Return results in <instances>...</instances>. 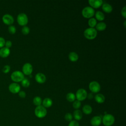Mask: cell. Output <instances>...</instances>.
<instances>
[{
	"label": "cell",
	"instance_id": "cell-1",
	"mask_svg": "<svg viewBox=\"0 0 126 126\" xmlns=\"http://www.w3.org/2000/svg\"><path fill=\"white\" fill-rule=\"evenodd\" d=\"M97 31L94 28H89L86 29L84 32V36L88 39L92 40L94 39L97 35Z\"/></svg>",
	"mask_w": 126,
	"mask_h": 126
},
{
	"label": "cell",
	"instance_id": "cell-2",
	"mask_svg": "<svg viewBox=\"0 0 126 126\" xmlns=\"http://www.w3.org/2000/svg\"><path fill=\"white\" fill-rule=\"evenodd\" d=\"M102 122L105 126H111L115 122V118L110 114H106L103 116Z\"/></svg>",
	"mask_w": 126,
	"mask_h": 126
},
{
	"label": "cell",
	"instance_id": "cell-3",
	"mask_svg": "<svg viewBox=\"0 0 126 126\" xmlns=\"http://www.w3.org/2000/svg\"><path fill=\"white\" fill-rule=\"evenodd\" d=\"M47 113L46 108L42 105L36 106L34 109V114L38 118H43L45 117Z\"/></svg>",
	"mask_w": 126,
	"mask_h": 126
},
{
	"label": "cell",
	"instance_id": "cell-4",
	"mask_svg": "<svg viewBox=\"0 0 126 126\" xmlns=\"http://www.w3.org/2000/svg\"><path fill=\"white\" fill-rule=\"evenodd\" d=\"M95 11L93 8L91 6H86L82 10V16L86 18H91L94 15Z\"/></svg>",
	"mask_w": 126,
	"mask_h": 126
},
{
	"label": "cell",
	"instance_id": "cell-5",
	"mask_svg": "<svg viewBox=\"0 0 126 126\" xmlns=\"http://www.w3.org/2000/svg\"><path fill=\"white\" fill-rule=\"evenodd\" d=\"M24 75L23 72L19 70H15L11 74V79L16 82L22 81L24 78Z\"/></svg>",
	"mask_w": 126,
	"mask_h": 126
},
{
	"label": "cell",
	"instance_id": "cell-6",
	"mask_svg": "<svg viewBox=\"0 0 126 126\" xmlns=\"http://www.w3.org/2000/svg\"><path fill=\"white\" fill-rule=\"evenodd\" d=\"M87 92L86 91V90H85L84 89L81 88L77 91L76 94L75 95L77 100L81 101L86 99L87 97Z\"/></svg>",
	"mask_w": 126,
	"mask_h": 126
},
{
	"label": "cell",
	"instance_id": "cell-7",
	"mask_svg": "<svg viewBox=\"0 0 126 126\" xmlns=\"http://www.w3.org/2000/svg\"><path fill=\"white\" fill-rule=\"evenodd\" d=\"M17 21L20 25L25 26L28 22V18L25 13H20L17 16Z\"/></svg>",
	"mask_w": 126,
	"mask_h": 126
},
{
	"label": "cell",
	"instance_id": "cell-8",
	"mask_svg": "<svg viewBox=\"0 0 126 126\" xmlns=\"http://www.w3.org/2000/svg\"><path fill=\"white\" fill-rule=\"evenodd\" d=\"M89 90L93 93H97L100 90V85L99 83L95 81H92L89 85Z\"/></svg>",
	"mask_w": 126,
	"mask_h": 126
},
{
	"label": "cell",
	"instance_id": "cell-9",
	"mask_svg": "<svg viewBox=\"0 0 126 126\" xmlns=\"http://www.w3.org/2000/svg\"><path fill=\"white\" fill-rule=\"evenodd\" d=\"M32 66L29 63H25L22 67V71L24 74L26 75H30L32 72Z\"/></svg>",
	"mask_w": 126,
	"mask_h": 126
},
{
	"label": "cell",
	"instance_id": "cell-10",
	"mask_svg": "<svg viewBox=\"0 0 126 126\" xmlns=\"http://www.w3.org/2000/svg\"><path fill=\"white\" fill-rule=\"evenodd\" d=\"M3 22L9 25H11L14 22V18L13 16L9 14H5L2 17Z\"/></svg>",
	"mask_w": 126,
	"mask_h": 126
},
{
	"label": "cell",
	"instance_id": "cell-11",
	"mask_svg": "<svg viewBox=\"0 0 126 126\" xmlns=\"http://www.w3.org/2000/svg\"><path fill=\"white\" fill-rule=\"evenodd\" d=\"M8 89L10 92H11L12 93L15 94L19 92V91H20L21 88L20 85L18 83H12L9 85Z\"/></svg>",
	"mask_w": 126,
	"mask_h": 126
},
{
	"label": "cell",
	"instance_id": "cell-12",
	"mask_svg": "<svg viewBox=\"0 0 126 126\" xmlns=\"http://www.w3.org/2000/svg\"><path fill=\"white\" fill-rule=\"evenodd\" d=\"M102 123V119L99 116H95L93 117L90 123L92 126H99Z\"/></svg>",
	"mask_w": 126,
	"mask_h": 126
},
{
	"label": "cell",
	"instance_id": "cell-13",
	"mask_svg": "<svg viewBox=\"0 0 126 126\" xmlns=\"http://www.w3.org/2000/svg\"><path fill=\"white\" fill-rule=\"evenodd\" d=\"M88 2L91 7L93 8H98L102 6L103 4L102 0H89Z\"/></svg>",
	"mask_w": 126,
	"mask_h": 126
},
{
	"label": "cell",
	"instance_id": "cell-14",
	"mask_svg": "<svg viewBox=\"0 0 126 126\" xmlns=\"http://www.w3.org/2000/svg\"><path fill=\"white\" fill-rule=\"evenodd\" d=\"M35 80L37 83L42 84L46 81V77L43 73L40 72L37 73L35 76Z\"/></svg>",
	"mask_w": 126,
	"mask_h": 126
},
{
	"label": "cell",
	"instance_id": "cell-15",
	"mask_svg": "<svg viewBox=\"0 0 126 126\" xmlns=\"http://www.w3.org/2000/svg\"><path fill=\"white\" fill-rule=\"evenodd\" d=\"M42 106L44 107L45 108H49L52 105L53 101L51 98L49 97H46L42 101Z\"/></svg>",
	"mask_w": 126,
	"mask_h": 126
},
{
	"label": "cell",
	"instance_id": "cell-16",
	"mask_svg": "<svg viewBox=\"0 0 126 126\" xmlns=\"http://www.w3.org/2000/svg\"><path fill=\"white\" fill-rule=\"evenodd\" d=\"M73 116L76 121H80L83 117V114L81 110L79 109H76L73 112Z\"/></svg>",
	"mask_w": 126,
	"mask_h": 126
},
{
	"label": "cell",
	"instance_id": "cell-17",
	"mask_svg": "<svg viewBox=\"0 0 126 126\" xmlns=\"http://www.w3.org/2000/svg\"><path fill=\"white\" fill-rule=\"evenodd\" d=\"M102 9L105 12L107 13H111L113 10L112 6L108 3H104L102 5Z\"/></svg>",
	"mask_w": 126,
	"mask_h": 126
},
{
	"label": "cell",
	"instance_id": "cell-18",
	"mask_svg": "<svg viewBox=\"0 0 126 126\" xmlns=\"http://www.w3.org/2000/svg\"><path fill=\"white\" fill-rule=\"evenodd\" d=\"M10 54V49L6 47H1L0 49V56L2 57H6Z\"/></svg>",
	"mask_w": 126,
	"mask_h": 126
},
{
	"label": "cell",
	"instance_id": "cell-19",
	"mask_svg": "<svg viewBox=\"0 0 126 126\" xmlns=\"http://www.w3.org/2000/svg\"><path fill=\"white\" fill-rule=\"evenodd\" d=\"M94 99L96 102L98 103H102L105 101V98L103 94H97L94 96Z\"/></svg>",
	"mask_w": 126,
	"mask_h": 126
},
{
	"label": "cell",
	"instance_id": "cell-20",
	"mask_svg": "<svg viewBox=\"0 0 126 126\" xmlns=\"http://www.w3.org/2000/svg\"><path fill=\"white\" fill-rule=\"evenodd\" d=\"M82 111L85 114L89 115L92 112L93 109L91 105L89 104H86L83 106L82 108Z\"/></svg>",
	"mask_w": 126,
	"mask_h": 126
},
{
	"label": "cell",
	"instance_id": "cell-21",
	"mask_svg": "<svg viewBox=\"0 0 126 126\" xmlns=\"http://www.w3.org/2000/svg\"><path fill=\"white\" fill-rule=\"evenodd\" d=\"M78 58L79 57L78 54L74 52H71L69 53L68 55L69 60L72 62H76L78 60Z\"/></svg>",
	"mask_w": 126,
	"mask_h": 126
},
{
	"label": "cell",
	"instance_id": "cell-22",
	"mask_svg": "<svg viewBox=\"0 0 126 126\" xmlns=\"http://www.w3.org/2000/svg\"><path fill=\"white\" fill-rule=\"evenodd\" d=\"M94 14H95V19L99 21H103L105 18V16L104 13L100 11H97Z\"/></svg>",
	"mask_w": 126,
	"mask_h": 126
},
{
	"label": "cell",
	"instance_id": "cell-23",
	"mask_svg": "<svg viewBox=\"0 0 126 126\" xmlns=\"http://www.w3.org/2000/svg\"><path fill=\"white\" fill-rule=\"evenodd\" d=\"M95 30L98 31H104L106 28V24L104 22H99L98 23H97L96 25L95 26Z\"/></svg>",
	"mask_w": 126,
	"mask_h": 126
},
{
	"label": "cell",
	"instance_id": "cell-24",
	"mask_svg": "<svg viewBox=\"0 0 126 126\" xmlns=\"http://www.w3.org/2000/svg\"><path fill=\"white\" fill-rule=\"evenodd\" d=\"M66 98L69 102H73L76 99L75 95L73 93H68L66 94Z\"/></svg>",
	"mask_w": 126,
	"mask_h": 126
},
{
	"label": "cell",
	"instance_id": "cell-25",
	"mask_svg": "<svg viewBox=\"0 0 126 126\" xmlns=\"http://www.w3.org/2000/svg\"><path fill=\"white\" fill-rule=\"evenodd\" d=\"M42 100L41 97L38 96H35L33 99V103L34 105H35L37 106L41 105V104H42Z\"/></svg>",
	"mask_w": 126,
	"mask_h": 126
},
{
	"label": "cell",
	"instance_id": "cell-26",
	"mask_svg": "<svg viewBox=\"0 0 126 126\" xmlns=\"http://www.w3.org/2000/svg\"><path fill=\"white\" fill-rule=\"evenodd\" d=\"M97 24L96 20L94 18H91L88 21V25L90 28H94Z\"/></svg>",
	"mask_w": 126,
	"mask_h": 126
},
{
	"label": "cell",
	"instance_id": "cell-27",
	"mask_svg": "<svg viewBox=\"0 0 126 126\" xmlns=\"http://www.w3.org/2000/svg\"><path fill=\"white\" fill-rule=\"evenodd\" d=\"M21 84L24 87L27 88L30 85V82L28 78H24L21 81Z\"/></svg>",
	"mask_w": 126,
	"mask_h": 126
},
{
	"label": "cell",
	"instance_id": "cell-28",
	"mask_svg": "<svg viewBox=\"0 0 126 126\" xmlns=\"http://www.w3.org/2000/svg\"><path fill=\"white\" fill-rule=\"evenodd\" d=\"M81 101L77 100H74L72 104L73 107L75 109H78L81 107Z\"/></svg>",
	"mask_w": 126,
	"mask_h": 126
},
{
	"label": "cell",
	"instance_id": "cell-29",
	"mask_svg": "<svg viewBox=\"0 0 126 126\" xmlns=\"http://www.w3.org/2000/svg\"><path fill=\"white\" fill-rule=\"evenodd\" d=\"M21 31H22V32L24 34L27 35V34L29 33L30 31V29L28 26H23V27L22 28Z\"/></svg>",
	"mask_w": 126,
	"mask_h": 126
},
{
	"label": "cell",
	"instance_id": "cell-30",
	"mask_svg": "<svg viewBox=\"0 0 126 126\" xmlns=\"http://www.w3.org/2000/svg\"><path fill=\"white\" fill-rule=\"evenodd\" d=\"M73 116L70 113H67L65 114L64 116V119L65 121L67 122H70L72 120Z\"/></svg>",
	"mask_w": 126,
	"mask_h": 126
},
{
	"label": "cell",
	"instance_id": "cell-31",
	"mask_svg": "<svg viewBox=\"0 0 126 126\" xmlns=\"http://www.w3.org/2000/svg\"><path fill=\"white\" fill-rule=\"evenodd\" d=\"M8 31L10 33H12V34H13L14 33H15L16 32V28L13 25H9L8 28Z\"/></svg>",
	"mask_w": 126,
	"mask_h": 126
},
{
	"label": "cell",
	"instance_id": "cell-32",
	"mask_svg": "<svg viewBox=\"0 0 126 126\" xmlns=\"http://www.w3.org/2000/svg\"><path fill=\"white\" fill-rule=\"evenodd\" d=\"M10 69V66L9 65L6 64L3 67L2 69V71L4 73H7L9 71Z\"/></svg>",
	"mask_w": 126,
	"mask_h": 126
},
{
	"label": "cell",
	"instance_id": "cell-33",
	"mask_svg": "<svg viewBox=\"0 0 126 126\" xmlns=\"http://www.w3.org/2000/svg\"><path fill=\"white\" fill-rule=\"evenodd\" d=\"M68 126H79V124L78 122L76 120H72L69 122Z\"/></svg>",
	"mask_w": 126,
	"mask_h": 126
},
{
	"label": "cell",
	"instance_id": "cell-34",
	"mask_svg": "<svg viewBox=\"0 0 126 126\" xmlns=\"http://www.w3.org/2000/svg\"><path fill=\"white\" fill-rule=\"evenodd\" d=\"M121 14L124 18H126V6H124L123 8L122 9Z\"/></svg>",
	"mask_w": 126,
	"mask_h": 126
},
{
	"label": "cell",
	"instance_id": "cell-35",
	"mask_svg": "<svg viewBox=\"0 0 126 126\" xmlns=\"http://www.w3.org/2000/svg\"><path fill=\"white\" fill-rule=\"evenodd\" d=\"M18 94H19V96L21 98H25L26 96V93L23 91H19V92L18 93Z\"/></svg>",
	"mask_w": 126,
	"mask_h": 126
},
{
	"label": "cell",
	"instance_id": "cell-36",
	"mask_svg": "<svg viewBox=\"0 0 126 126\" xmlns=\"http://www.w3.org/2000/svg\"><path fill=\"white\" fill-rule=\"evenodd\" d=\"M5 39L3 37L0 36V47H3L5 45Z\"/></svg>",
	"mask_w": 126,
	"mask_h": 126
},
{
	"label": "cell",
	"instance_id": "cell-37",
	"mask_svg": "<svg viewBox=\"0 0 126 126\" xmlns=\"http://www.w3.org/2000/svg\"><path fill=\"white\" fill-rule=\"evenodd\" d=\"M5 47L8 48H9L11 45H12V42L10 41V40H7L5 41Z\"/></svg>",
	"mask_w": 126,
	"mask_h": 126
},
{
	"label": "cell",
	"instance_id": "cell-38",
	"mask_svg": "<svg viewBox=\"0 0 126 126\" xmlns=\"http://www.w3.org/2000/svg\"><path fill=\"white\" fill-rule=\"evenodd\" d=\"M87 97H88V98L89 99H92L94 97V95L92 93H90L88 94H87Z\"/></svg>",
	"mask_w": 126,
	"mask_h": 126
},
{
	"label": "cell",
	"instance_id": "cell-39",
	"mask_svg": "<svg viewBox=\"0 0 126 126\" xmlns=\"http://www.w3.org/2000/svg\"><path fill=\"white\" fill-rule=\"evenodd\" d=\"M124 27H126V21H125L124 23Z\"/></svg>",
	"mask_w": 126,
	"mask_h": 126
}]
</instances>
